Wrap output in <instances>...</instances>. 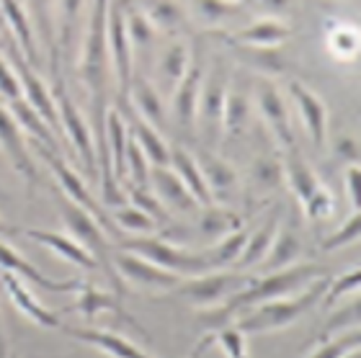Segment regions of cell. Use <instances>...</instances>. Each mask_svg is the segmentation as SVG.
Instances as JSON below:
<instances>
[{
    "label": "cell",
    "mask_w": 361,
    "mask_h": 358,
    "mask_svg": "<svg viewBox=\"0 0 361 358\" xmlns=\"http://www.w3.org/2000/svg\"><path fill=\"white\" fill-rule=\"evenodd\" d=\"M250 101L258 109V113L264 116L266 127L271 129V135L276 137V142L281 147L292 149L294 132H292V121H289V109H286L281 90L271 80H256L250 85Z\"/></svg>",
    "instance_id": "11"
},
{
    "label": "cell",
    "mask_w": 361,
    "mask_h": 358,
    "mask_svg": "<svg viewBox=\"0 0 361 358\" xmlns=\"http://www.w3.org/2000/svg\"><path fill=\"white\" fill-rule=\"evenodd\" d=\"M0 152H3V157L11 163V168H13L29 186H37L39 183L37 160H34L29 144L23 140L21 127L16 124V119L11 116V111H8V106H3V104H0Z\"/></svg>",
    "instance_id": "13"
},
{
    "label": "cell",
    "mask_w": 361,
    "mask_h": 358,
    "mask_svg": "<svg viewBox=\"0 0 361 358\" xmlns=\"http://www.w3.org/2000/svg\"><path fill=\"white\" fill-rule=\"evenodd\" d=\"M116 111L121 113V119L127 124L129 135L135 137L137 147L142 149V155L147 157L150 168H168V160H171V144L163 140L158 129H152L147 121H142L137 116L127 104H119Z\"/></svg>",
    "instance_id": "21"
},
{
    "label": "cell",
    "mask_w": 361,
    "mask_h": 358,
    "mask_svg": "<svg viewBox=\"0 0 361 358\" xmlns=\"http://www.w3.org/2000/svg\"><path fill=\"white\" fill-rule=\"evenodd\" d=\"M289 37H292V26H286L281 18H274V16L258 18L235 34V39L245 49H276Z\"/></svg>",
    "instance_id": "28"
},
{
    "label": "cell",
    "mask_w": 361,
    "mask_h": 358,
    "mask_svg": "<svg viewBox=\"0 0 361 358\" xmlns=\"http://www.w3.org/2000/svg\"><path fill=\"white\" fill-rule=\"evenodd\" d=\"M18 235H21V227H16V224L6 222V219L0 216V240L6 242L8 237H18Z\"/></svg>",
    "instance_id": "49"
},
{
    "label": "cell",
    "mask_w": 361,
    "mask_h": 358,
    "mask_svg": "<svg viewBox=\"0 0 361 358\" xmlns=\"http://www.w3.org/2000/svg\"><path fill=\"white\" fill-rule=\"evenodd\" d=\"M0 271H8V273H13L16 278H21V281H29V284L39 286L42 291H75L80 286L78 278H49L47 273L34 266L31 261H26L16 247H11L8 242L0 240Z\"/></svg>",
    "instance_id": "19"
},
{
    "label": "cell",
    "mask_w": 361,
    "mask_h": 358,
    "mask_svg": "<svg viewBox=\"0 0 361 358\" xmlns=\"http://www.w3.org/2000/svg\"><path fill=\"white\" fill-rule=\"evenodd\" d=\"M127 140L129 129L116 109H109L106 113V147H109V165H111V178L119 186L127 180Z\"/></svg>",
    "instance_id": "29"
},
{
    "label": "cell",
    "mask_w": 361,
    "mask_h": 358,
    "mask_svg": "<svg viewBox=\"0 0 361 358\" xmlns=\"http://www.w3.org/2000/svg\"><path fill=\"white\" fill-rule=\"evenodd\" d=\"M0 18H3L8 37L13 39L16 49L37 70L42 65V57H39L37 42H34V23L29 18V8L18 6V3H0Z\"/></svg>",
    "instance_id": "20"
},
{
    "label": "cell",
    "mask_w": 361,
    "mask_h": 358,
    "mask_svg": "<svg viewBox=\"0 0 361 358\" xmlns=\"http://www.w3.org/2000/svg\"><path fill=\"white\" fill-rule=\"evenodd\" d=\"M279 224H281V209H274L269 216H266V222L261 224L253 235H248L240 258H238V263H235V268L245 271V268H256V266H261V263H264L271 242H274V237H276Z\"/></svg>",
    "instance_id": "31"
},
{
    "label": "cell",
    "mask_w": 361,
    "mask_h": 358,
    "mask_svg": "<svg viewBox=\"0 0 361 358\" xmlns=\"http://www.w3.org/2000/svg\"><path fill=\"white\" fill-rule=\"evenodd\" d=\"M243 230V219L240 214H235L233 209H225V206H207L202 214V232L204 237L209 240H222L225 235H230V232H238Z\"/></svg>",
    "instance_id": "35"
},
{
    "label": "cell",
    "mask_w": 361,
    "mask_h": 358,
    "mask_svg": "<svg viewBox=\"0 0 361 358\" xmlns=\"http://www.w3.org/2000/svg\"><path fill=\"white\" fill-rule=\"evenodd\" d=\"M359 345H361L359 330H348V333H341V335L320 340L317 348H312L305 358H346L354 351H359Z\"/></svg>",
    "instance_id": "36"
},
{
    "label": "cell",
    "mask_w": 361,
    "mask_h": 358,
    "mask_svg": "<svg viewBox=\"0 0 361 358\" xmlns=\"http://www.w3.org/2000/svg\"><path fill=\"white\" fill-rule=\"evenodd\" d=\"M250 109H253L250 88H245L240 75L233 73L230 75V85H227L225 109H222V140L240 135L250 119Z\"/></svg>",
    "instance_id": "23"
},
{
    "label": "cell",
    "mask_w": 361,
    "mask_h": 358,
    "mask_svg": "<svg viewBox=\"0 0 361 358\" xmlns=\"http://www.w3.org/2000/svg\"><path fill=\"white\" fill-rule=\"evenodd\" d=\"M359 284H361L359 268L346 271V273H341L338 278H331V281H328V289H325V294H323V299H320V307H323V309H331L336 302H341V299L348 297V294H354V297H356Z\"/></svg>",
    "instance_id": "39"
},
{
    "label": "cell",
    "mask_w": 361,
    "mask_h": 358,
    "mask_svg": "<svg viewBox=\"0 0 361 358\" xmlns=\"http://www.w3.org/2000/svg\"><path fill=\"white\" fill-rule=\"evenodd\" d=\"M338 152L341 155H351V165H359V144L354 142V140H343V142L338 144Z\"/></svg>",
    "instance_id": "48"
},
{
    "label": "cell",
    "mask_w": 361,
    "mask_h": 358,
    "mask_svg": "<svg viewBox=\"0 0 361 358\" xmlns=\"http://www.w3.org/2000/svg\"><path fill=\"white\" fill-rule=\"evenodd\" d=\"M253 175H256L258 186H274V183L281 178V168L261 160V163H256V168H253Z\"/></svg>",
    "instance_id": "46"
},
{
    "label": "cell",
    "mask_w": 361,
    "mask_h": 358,
    "mask_svg": "<svg viewBox=\"0 0 361 358\" xmlns=\"http://www.w3.org/2000/svg\"><path fill=\"white\" fill-rule=\"evenodd\" d=\"M230 70L225 68L222 57H214L209 70H204L199 104H196V127L207 142V149H214L222 140V109H225L227 85H230Z\"/></svg>",
    "instance_id": "5"
},
{
    "label": "cell",
    "mask_w": 361,
    "mask_h": 358,
    "mask_svg": "<svg viewBox=\"0 0 361 358\" xmlns=\"http://www.w3.org/2000/svg\"><path fill=\"white\" fill-rule=\"evenodd\" d=\"M361 237V214L359 211H351L346 222L341 224L338 230H333L328 237L320 242L325 253H331V250H338V247H348V245H356Z\"/></svg>",
    "instance_id": "40"
},
{
    "label": "cell",
    "mask_w": 361,
    "mask_h": 358,
    "mask_svg": "<svg viewBox=\"0 0 361 358\" xmlns=\"http://www.w3.org/2000/svg\"><path fill=\"white\" fill-rule=\"evenodd\" d=\"M8 111H11V116L16 119V124L21 127V132H26L34 142L42 144V147H47V149H54V152H60L62 155L60 137L47 127L44 119H42V116H39V113L34 111L23 98H18V101H13V104H8Z\"/></svg>",
    "instance_id": "32"
},
{
    "label": "cell",
    "mask_w": 361,
    "mask_h": 358,
    "mask_svg": "<svg viewBox=\"0 0 361 358\" xmlns=\"http://www.w3.org/2000/svg\"><path fill=\"white\" fill-rule=\"evenodd\" d=\"M328 281H331V276L310 284L307 289L294 294V297L276 299V302H266V304L253 307L248 312H243L235 320V325L245 335H264V333H276V330L292 328L294 322L302 320L310 309H315L320 304V299H323L325 289H328Z\"/></svg>",
    "instance_id": "1"
},
{
    "label": "cell",
    "mask_w": 361,
    "mask_h": 358,
    "mask_svg": "<svg viewBox=\"0 0 361 358\" xmlns=\"http://www.w3.org/2000/svg\"><path fill=\"white\" fill-rule=\"evenodd\" d=\"M0 358H11V348H8V335L3 328V317H0Z\"/></svg>",
    "instance_id": "50"
},
{
    "label": "cell",
    "mask_w": 361,
    "mask_h": 358,
    "mask_svg": "<svg viewBox=\"0 0 361 358\" xmlns=\"http://www.w3.org/2000/svg\"><path fill=\"white\" fill-rule=\"evenodd\" d=\"M75 294H78L75 302H73L70 307H65V312H75V314H80V317H85L88 322H93L96 317H101V314H114L116 320H124L127 325H132V328L142 330L135 322V317L124 309V302H121V297L116 294V291L98 289V286L83 284V281H80V286L75 289Z\"/></svg>",
    "instance_id": "14"
},
{
    "label": "cell",
    "mask_w": 361,
    "mask_h": 358,
    "mask_svg": "<svg viewBox=\"0 0 361 358\" xmlns=\"http://www.w3.org/2000/svg\"><path fill=\"white\" fill-rule=\"evenodd\" d=\"M11 358H18V356H11Z\"/></svg>",
    "instance_id": "52"
},
{
    "label": "cell",
    "mask_w": 361,
    "mask_h": 358,
    "mask_svg": "<svg viewBox=\"0 0 361 358\" xmlns=\"http://www.w3.org/2000/svg\"><path fill=\"white\" fill-rule=\"evenodd\" d=\"M21 235L23 237L34 240L39 245H44L49 253L60 255L62 261H68L70 266H78V268L83 271H98V263L90 258V253L85 250L80 242L65 235V232H52V230H23L21 227Z\"/></svg>",
    "instance_id": "22"
},
{
    "label": "cell",
    "mask_w": 361,
    "mask_h": 358,
    "mask_svg": "<svg viewBox=\"0 0 361 358\" xmlns=\"http://www.w3.org/2000/svg\"><path fill=\"white\" fill-rule=\"evenodd\" d=\"M168 168L176 173V178L186 186V191L194 196V202L199 206H214L212 204V196L207 191V183L202 178V171H199V165H196V157L194 152H188L186 147H171V160H168Z\"/></svg>",
    "instance_id": "27"
},
{
    "label": "cell",
    "mask_w": 361,
    "mask_h": 358,
    "mask_svg": "<svg viewBox=\"0 0 361 358\" xmlns=\"http://www.w3.org/2000/svg\"><path fill=\"white\" fill-rule=\"evenodd\" d=\"M57 209H60V216H62V222H65V227H68L70 237L75 240V242H80L90 253V258L98 263V271H104L106 281L111 284V291H116L119 297H124L127 286H124V281H121V278L116 276V271H114V263H111L114 250H111L109 237H106L104 227H101L88 211H83L73 202H68L62 194H57Z\"/></svg>",
    "instance_id": "2"
},
{
    "label": "cell",
    "mask_w": 361,
    "mask_h": 358,
    "mask_svg": "<svg viewBox=\"0 0 361 358\" xmlns=\"http://www.w3.org/2000/svg\"><path fill=\"white\" fill-rule=\"evenodd\" d=\"M212 345L222 348V353H225L227 358H250L248 335L240 333V328H238L235 322L222 325V328H217V330H209V333H204V335L199 338V343L191 348V356L188 358H202V353L209 351Z\"/></svg>",
    "instance_id": "30"
},
{
    "label": "cell",
    "mask_w": 361,
    "mask_h": 358,
    "mask_svg": "<svg viewBox=\"0 0 361 358\" xmlns=\"http://www.w3.org/2000/svg\"><path fill=\"white\" fill-rule=\"evenodd\" d=\"M111 263L116 276L124 281V286L132 284V286H142L147 291H173L180 281V276H176L171 271L158 268L155 263L145 261V258H140L135 253H124V250L114 253Z\"/></svg>",
    "instance_id": "12"
},
{
    "label": "cell",
    "mask_w": 361,
    "mask_h": 358,
    "mask_svg": "<svg viewBox=\"0 0 361 358\" xmlns=\"http://www.w3.org/2000/svg\"><path fill=\"white\" fill-rule=\"evenodd\" d=\"M300 255H302L300 230H297L292 222H284V219H281V224H279V230H276V237L271 242L269 253H266L264 263H261V268H264V273L289 268V266H297V263H300Z\"/></svg>",
    "instance_id": "26"
},
{
    "label": "cell",
    "mask_w": 361,
    "mask_h": 358,
    "mask_svg": "<svg viewBox=\"0 0 361 358\" xmlns=\"http://www.w3.org/2000/svg\"><path fill=\"white\" fill-rule=\"evenodd\" d=\"M0 284H3L6 297L11 299V304H13L29 322H34V325H39V328H44V330H60L62 328L60 314L52 312L49 307L42 304V302L31 294V289L26 286V281H21V278H16L13 273L3 271V273H0Z\"/></svg>",
    "instance_id": "16"
},
{
    "label": "cell",
    "mask_w": 361,
    "mask_h": 358,
    "mask_svg": "<svg viewBox=\"0 0 361 358\" xmlns=\"http://www.w3.org/2000/svg\"><path fill=\"white\" fill-rule=\"evenodd\" d=\"M129 202H132V206H137L140 211H145L147 216H152L155 222H166L168 219V211H166V206L158 202V196L152 194L150 188L145 186V188H137V186H132L129 188Z\"/></svg>",
    "instance_id": "42"
},
{
    "label": "cell",
    "mask_w": 361,
    "mask_h": 358,
    "mask_svg": "<svg viewBox=\"0 0 361 358\" xmlns=\"http://www.w3.org/2000/svg\"><path fill=\"white\" fill-rule=\"evenodd\" d=\"M250 281H253V276L245 271H209L202 276L180 278L173 294L191 307H196L199 312H209V309L225 307Z\"/></svg>",
    "instance_id": "3"
},
{
    "label": "cell",
    "mask_w": 361,
    "mask_h": 358,
    "mask_svg": "<svg viewBox=\"0 0 361 358\" xmlns=\"http://www.w3.org/2000/svg\"><path fill=\"white\" fill-rule=\"evenodd\" d=\"M145 18L150 21V26L155 31H166V34H173L180 29V23L186 21V11L176 3H155V6L142 8Z\"/></svg>",
    "instance_id": "38"
},
{
    "label": "cell",
    "mask_w": 361,
    "mask_h": 358,
    "mask_svg": "<svg viewBox=\"0 0 361 358\" xmlns=\"http://www.w3.org/2000/svg\"><path fill=\"white\" fill-rule=\"evenodd\" d=\"M127 178H132V186L137 188H145L147 180H150V163L142 155V149L137 147L132 135L127 140Z\"/></svg>",
    "instance_id": "41"
},
{
    "label": "cell",
    "mask_w": 361,
    "mask_h": 358,
    "mask_svg": "<svg viewBox=\"0 0 361 358\" xmlns=\"http://www.w3.org/2000/svg\"><path fill=\"white\" fill-rule=\"evenodd\" d=\"M127 106L140 116L142 121H147L152 129H163L166 127V104H163V96L160 90L152 85L147 78H135L132 85H129L127 93Z\"/></svg>",
    "instance_id": "25"
},
{
    "label": "cell",
    "mask_w": 361,
    "mask_h": 358,
    "mask_svg": "<svg viewBox=\"0 0 361 358\" xmlns=\"http://www.w3.org/2000/svg\"><path fill=\"white\" fill-rule=\"evenodd\" d=\"M346 196L351 199V209L359 211V165H348V171H346Z\"/></svg>",
    "instance_id": "47"
},
{
    "label": "cell",
    "mask_w": 361,
    "mask_h": 358,
    "mask_svg": "<svg viewBox=\"0 0 361 358\" xmlns=\"http://www.w3.org/2000/svg\"><path fill=\"white\" fill-rule=\"evenodd\" d=\"M331 49H336L338 54L348 57V54H354L359 49V37H356L354 31L348 29H338L336 34L331 37Z\"/></svg>",
    "instance_id": "45"
},
{
    "label": "cell",
    "mask_w": 361,
    "mask_h": 358,
    "mask_svg": "<svg viewBox=\"0 0 361 358\" xmlns=\"http://www.w3.org/2000/svg\"><path fill=\"white\" fill-rule=\"evenodd\" d=\"M289 98L300 111L310 142L320 149L325 144V135H328V106H325V101L315 90H310L307 85H302L297 80L289 82Z\"/></svg>",
    "instance_id": "18"
},
{
    "label": "cell",
    "mask_w": 361,
    "mask_h": 358,
    "mask_svg": "<svg viewBox=\"0 0 361 358\" xmlns=\"http://www.w3.org/2000/svg\"><path fill=\"white\" fill-rule=\"evenodd\" d=\"M0 96L6 98V104H13L21 98V82H18L11 62L3 52H0Z\"/></svg>",
    "instance_id": "43"
},
{
    "label": "cell",
    "mask_w": 361,
    "mask_h": 358,
    "mask_svg": "<svg viewBox=\"0 0 361 358\" xmlns=\"http://www.w3.org/2000/svg\"><path fill=\"white\" fill-rule=\"evenodd\" d=\"M204 80V52L202 47L194 44L191 47V62H188V70L183 73L176 88L171 90V119L178 129H183L186 135H194L196 127V104H199V90H202Z\"/></svg>",
    "instance_id": "10"
},
{
    "label": "cell",
    "mask_w": 361,
    "mask_h": 358,
    "mask_svg": "<svg viewBox=\"0 0 361 358\" xmlns=\"http://www.w3.org/2000/svg\"><path fill=\"white\" fill-rule=\"evenodd\" d=\"M54 106H57V113H60V124H62V132L68 137V144H73L80 157V165H83V171L88 178L96 180V144H93V132H90V124L85 121V116L78 111L75 101L70 98L68 88H65V82L62 78H54Z\"/></svg>",
    "instance_id": "8"
},
{
    "label": "cell",
    "mask_w": 361,
    "mask_h": 358,
    "mask_svg": "<svg viewBox=\"0 0 361 358\" xmlns=\"http://www.w3.org/2000/svg\"><path fill=\"white\" fill-rule=\"evenodd\" d=\"M106 52H109L114 80L119 85V104H127L135 73H132V44L124 26V6L119 3H106Z\"/></svg>",
    "instance_id": "9"
},
{
    "label": "cell",
    "mask_w": 361,
    "mask_h": 358,
    "mask_svg": "<svg viewBox=\"0 0 361 358\" xmlns=\"http://www.w3.org/2000/svg\"><path fill=\"white\" fill-rule=\"evenodd\" d=\"M196 157V165L202 171V178L207 183V191L212 196V204L217 202H230L235 194H238V186H240V178H238V171L227 163L225 157H219L214 149L204 147Z\"/></svg>",
    "instance_id": "17"
},
{
    "label": "cell",
    "mask_w": 361,
    "mask_h": 358,
    "mask_svg": "<svg viewBox=\"0 0 361 358\" xmlns=\"http://www.w3.org/2000/svg\"><path fill=\"white\" fill-rule=\"evenodd\" d=\"M119 250L124 253H135L145 261L155 263L158 268L171 271L180 278H191V276H202V273H209V261L204 253H191L188 247H178L168 240L160 237H127L119 240Z\"/></svg>",
    "instance_id": "4"
},
{
    "label": "cell",
    "mask_w": 361,
    "mask_h": 358,
    "mask_svg": "<svg viewBox=\"0 0 361 358\" xmlns=\"http://www.w3.org/2000/svg\"><path fill=\"white\" fill-rule=\"evenodd\" d=\"M8 196H6V191H3V188H0V202H6Z\"/></svg>",
    "instance_id": "51"
},
{
    "label": "cell",
    "mask_w": 361,
    "mask_h": 358,
    "mask_svg": "<svg viewBox=\"0 0 361 358\" xmlns=\"http://www.w3.org/2000/svg\"><path fill=\"white\" fill-rule=\"evenodd\" d=\"M281 173H284L286 183H289L294 199L300 202L302 211H305L307 219L317 222V219H325V216L331 214L333 211L331 191L320 183L317 173L312 171V165L297 152V147L286 149V160Z\"/></svg>",
    "instance_id": "6"
},
{
    "label": "cell",
    "mask_w": 361,
    "mask_h": 358,
    "mask_svg": "<svg viewBox=\"0 0 361 358\" xmlns=\"http://www.w3.org/2000/svg\"><path fill=\"white\" fill-rule=\"evenodd\" d=\"M62 333L78 343H85L90 348L101 351L109 358H158L155 353L145 351L142 345L132 343L129 338L114 333V330H98V328H60Z\"/></svg>",
    "instance_id": "15"
},
{
    "label": "cell",
    "mask_w": 361,
    "mask_h": 358,
    "mask_svg": "<svg viewBox=\"0 0 361 358\" xmlns=\"http://www.w3.org/2000/svg\"><path fill=\"white\" fill-rule=\"evenodd\" d=\"M245 240H248V232L245 230H238V232H230L225 235L222 240H217L214 245L207 250V261H209V268L212 271H230L238 263L240 258L243 247H245Z\"/></svg>",
    "instance_id": "33"
},
{
    "label": "cell",
    "mask_w": 361,
    "mask_h": 358,
    "mask_svg": "<svg viewBox=\"0 0 361 358\" xmlns=\"http://www.w3.org/2000/svg\"><path fill=\"white\" fill-rule=\"evenodd\" d=\"M150 191L158 196V202L166 206V211H180V214H194L199 209V204L194 202V196L188 194L186 186L176 178V173L171 168H150Z\"/></svg>",
    "instance_id": "24"
},
{
    "label": "cell",
    "mask_w": 361,
    "mask_h": 358,
    "mask_svg": "<svg viewBox=\"0 0 361 358\" xmlns=\"http://www.w3.org/2000/svg\"><path fill=\"white\" fill-rule=\"evenodd\" d=\"M111 222H114V227H121L124 232H132L135 237H150L152 232H155V227H158V222H155L152 216H147L145 211L132 206V204L114 209Z\"/></svg>",
    "instance_id": "37"
},
{
    "label": "cell",
    "mask_w": 361,
    "mask_h": 358,
    "mask_svg": "<svg viewBox=\"0 0 361 358\" xmlns=\"http://www.w3.org/2000/svg\"><path fill=\"white\" fill-rule=\"evenodd\" d=\"M188 62H191V44L186 42H173L166 52L160 54V80L166 82L168 88L173 90L176 82L183 78V73L188 70Z\"/></svg>",
    "instance_id": "34"
},
{
    "label": "cell",
    "mask_w": 361,
    "mask_h": 358,
    "mask_svg": "<svg viewBox=\"0 0 361 358\" xmlns=\"http://www.w3.org/2000/svg\"><path fill=\"white\" fill-rule=\"evenodd\" d=\"M37 149H39V157L44 160V165L52 171V175L57 178V183H60V194L65 196L68 202L75 204V206H80L83 211H88V214L93 216L101 227H104L106 235H109V232H116V227H114V222H111V214L106 211V206L101 204V199L90 191L88 183H85V180L80 178L73 168H70L68 160H65L60 152L47 149V147H42V144H37Z\"/></svg>",
    "instance_id": "7"
},
{
    "label": "cell",
    "mask_w": 361,
    "mask_h": 358,
    "mask_svg": "<svg viewBox=\"0 0 361 358\" xmlns=\"http://www.w3.org/2000/svg\"><path fill=\"white\" fill-rule=\"evenodd\" d=\"M194 11L207 23H217V21H225L230 13H238V6H227V3H199V6H194Z\"/></svg>",
    "instance_id": "44"
},
{
    "label": "cell",
    "mask_w": 361,
    "mask_h": 358,
    "mask_svg": "<svg viewBox=\"0 0 361 358\" xmlns=\"http://www.w3.org/2000/svg\"><path fill=\"white\" fill-rule=\"evenodd\" d=\"M0 49H3V44H0Z\"/></svg>",
    "instance_id": "53"
}]
</instances>
